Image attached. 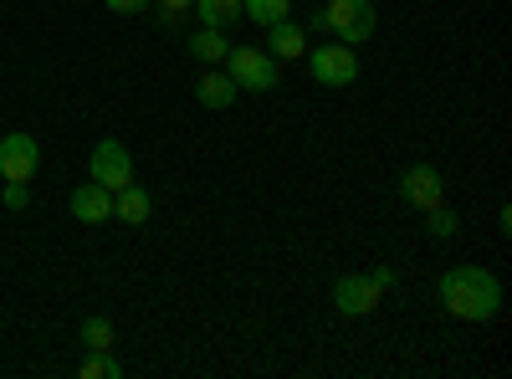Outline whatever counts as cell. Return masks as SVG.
I'll return each instance as SVG.
<instances>
[{
	"instance_id": "obj_8",
	"label": "cell",
	"mask_w": 512,
	"mask_h": 379,
	"mask_svg": "<svg viewBox=\"0 0 512 379\" xmlns=\"http://www.w3.org/2000/svg\"><path fill=\"white\" fill-rule=\"evenodd\" d=\"M400 200L415 205V210H431L446 200V180L436 164H410V170H400Z\"/></svg>"
},
{
	"instance_id": "obj_12",
	"label": "cell",
	"mask_w": 512,
	"mask_h": 379,
	"mask_svg": "<svg viewBox=\"0 0 512 379\" xmlns=\"http://www.w3.org/2000/svg\"><path fill=\"white\" fill-rule=\"evenodd\" d=\"M195 98H200V108H210V113H221V108H231L236 98H241V88L226 77V72H205L200 82H195Z\"/></svg>"
},
{
	"instance_id": "obj_13",
	"label": "cell",
	"mask_w": 512,
	"mask_h": 379,
	"mask_svg": "<svg viewBox=\"0 0 512 379\" xmlns=\"http://www.w3.org/2000/svg\"><path fill=\"white\" fill-rule=\"evenodd\" d=\"M195 16H200V26H210V31H231L236 21H246V16H241V0H195Z\"/></svg>"
},
{
	"instance_id": "obj_1",
	"label": "cell",
	"mask_w": 512,
	"mask_h": 379,
	"mask_svg": "<svg viewBox=\"0 0 512 379\" xmlns=\"http://www.w3.org/2000/svg\"><path fill=\"white\" fill-rule=\"evenodd\" d=\"M441 308L461 323H487L502 313V282L497 272L466 262V267H451L441 272Z\"/></svg>"
},
{
	"instance_id": "obj_7",
	"label": "cell",
	"mask_w": 512,
	"mask_h": 379,
	"mask_svg": "<svg viewBox=\"0 0 512 379\" xmlns=\"http://www.w3.org/2000/svg\"><path fill=\"white\" fill-rule=\"evenodd\" d=\"M36 170H41V144L31 139V134H6L0 139V180H36Z\"/></svg>"
},
{
	"instance_id": "obj_14",
	"label": "cell",
	"mask_w": 512,
	"mask_h": 379,
	"mask_svg": "<svg viewBox=\"0 0 512 379\" xmlns=\"http://www.w3.org/2000/svg\"><path fill=\"white\" fill-rule=\"evenodd\" d=\"M226 52H231V41H226V31H210V26H200V31L190 36V57H195V62H205V67H216V62H226Z\"/></svg>"
},
{
	"instance_id": "obj_4",
	"label": "cell",
	"mask_w": 512,
	"mask_h": 379,
	"mask_svg": "<svg viewBox=\"0 0 512 379\" xmlns=\"http://www.w3.org/2000/svg\"><path fill=\"white\" fill-rule=\"evenodd\" d=\"M303 57H308L313 82H323V88H349V82L359 77V57H354V47H344V41H328V47L303 52Z\"/></svg>"
},
{
	"instance_id": "obj_9",
	"label": "cell",
	"mask_w": 512,
	"mask_h": 379,
	"mask_svg": "<svg viewBox=\"0 0 512 379\" xmlns=\"http://www.w3.org/2000/svg\"><path fill=\"white\" fill-rule=\"evenodd\" d=\"M72 221H82V226H103V221H113V190H103L98 180L77 185V190H72Z\"/></svg>"
},
{
	"instance_id": "obj_22",
	"label": "cell",
	"mask_w": 512,
	"mask_h": 379,
	"mask_svg": "<svg viewBox=\"0 0 512 379\" xmlns=\"http://www.w3.org/2000/svg\"><path fill=\"white\" fill-rule=\"evenodd\" d=\"M369 277L379 282V287H395L400 277H395V267H369Z\"/></svg>"
},
{
	"instance_id": "obj_15",
	"label": "cell",
	"mask_w": 512,
	"mask_h": 379,
	"mask_svg": "<svg viewBox=\"0 0 512 379\" xmlns=\"http://www.w3.org/2000/svg\"><path fill=\"white\" fill-rule=\"evenodd\" d=\"M241 16L256 21V26H272V21L292 16V0H241Z\"/></svg>"
},
{
	"instance_id": "obj_11",
	"label": "cell",
	"mask_w": 512,
	"mask_h": 379,
	"mask_svg": "<svg viewBox=\"0 0 512 379\" xmlns=\"http://www.w3.org/2000/svg\"><path fill=\"white\" fill-rule=\"evenodd\" d=\"M149 210H154V195H149L144 185L128 180L123 190H113V221H123V226H144V221H149Z\"/></svg>"
},
{
	"instance_id": "obj_19",
	"label": "cell",
	"mask_w": 512,
	"mask_h": 379,
	"mask_svg": "<svg viewBox=\"0 0 512 379\" xmlns=\"http://www.w3.org/2000/svg\"><path fill=\"white\" fill-rule=\"evenodd\" d=\"M6 210H26V200H31V190H26V180H6Z\"/></svg>"
},
{
	"instance_id": "obj_10",
	"label": "cell",
	"mask_w": 512,
	"mask_h": 379,
	"mask_svg": "<svg viewBox=\"0 0 512 379\" xmlns=\"http://www.w3.org/2000/svg\"><path fill=\"white\" fill-rule=\"evenodd\" d=\"M267 52H272L277 62H297V57L308 52V31L297 26L292 16H287V21H272V26H267Z\"/></svg>"
},
{
	"instance_id": "obj_6",
	"label": "cell",
	"mask_w": 512,
	"mask_h": 379,
	"mask_svg": "<svg viewBox=\"0 0 512 379\" xmlns=\"http://www.w3.org/2000/svg\"><path fill=\"white\" fill-rule=\"evenodd\" d=\"M88 175L103 190H123L128 180H134V154H128L118 139H98L93 144V159H88Z\"/></svg>"
},
{
	"instance_id": "obj_2",
	"label": "cell",
	"mask_w": 512,
	"mask_h": 379,
	"mask_svg": "<svg viewBox=\"0 0 512 379\" xmlns=\"http://www.w3.org/2000/svg\"><path fill=\"white\" fill-rule=\"evenodd\" d=\"M313 26L318 31H333L344 47H359V41L374 36L379 16H374V0H328L323 11H313Z\"/></svg>"
},
{
	"instance_id": "obj_5",
	"label": "cell",
	"mask_w": 512,
	"mask_h": 379,
	"mask_svg": "<svg viewBox=\"0 0 512 379\" xmlns=\"http://www.w3.org/2000/svg\"><path fill=\"white\" fill-rule=\"evenodd\" d=\"M379 303H384V287L369 272H344V277L333 282V308L344 313V318H369Z\"/></svg>"
},
{
	"instance_id": "obj_21",
	"label": "cell",
	"mask_w": 512,
	"mask_h": 379,
	"mask_svg": "<svg viewBox=\"0 0 512 379\" xmlns=\"http://www.w3.org/2000/svg\"><path fill=\"white\" fill-rule=\"evenodd\" d=\"M159 6H164V21H175V16H185L195 6V0H159Z\"/></svg>"
},
{
	"instance_id": "obj_20",
	"label": "cell",
	"mask_w": 512,
	"mask_h": 379,
	"mask_svg": "<svg viewBox=\"0 0 512 379\" xmlns=\"http://www.w3.org/2000/svg\"><path fill=\"white\" fill-rule=\"evenodd\" d=\"M103 6H108L113 16H144V11L154 6V0H103Z\"/></svg>"
},
{
	"instance_id": "obj_16",
	"label": "cell",
	"mask_w": 512,
	"mask_h": 379,
	"mask_svg": "<svg viewBox=\"0 0 512 379\" xmlns=\"http://www.w3.org/2000/svg\"><path fill=\"white\" fill-rule=\"evenodd\" d=\"M77 344L82 349H113V318H82V328H77Z\"/></svg>"
},
{
	"instance_id": "obj_18",
	"label": "cell",
	"mask_w": 512,
	"mask_h": 379,
	"mask_svg": "<svg viewBox=\"0 0 512 379\" xmlns=\"http://www.w3.org/2000/svg\"><path fill=\"white\" fill-rule=\"evenodd\" d=\"M425 231H431L436 241H451V236L461 231V221L451 216V210H446V205H431V210H425Z\"/></svg>"
},
{
	"instance_id": "obj_17",
	"label": "cell",
	"mask_w": 512,
	"mask_h": 379,
	"mask_svg": "<svg viewBox=\"0 0 512 379\" xmlns=\"http://www.w3.org/2000/svg\"><path fill=\"white\" fill-rule=\"evenodd\" d=\"M82 379H118L123 374V364L113 359V349H93L88 359H82V369H77Z\"/></svg>"
},
{
	"instance_id": "obj_3",
	"label": "cell",
	"mask_w": 512,
	"mask_h": 379,
	"mask_svg": "<svg viewBox=\"0 0 512 379\" xmlns=\"http://www.w3.org/2000/svg\"><path fill=\"white\" fill-rule=\"evenodd\" d=\"M226 77L236 82L241 93H272L277 77H282V62L262 47H231L226 52Z\"/></svg>"
}]
</instances>
